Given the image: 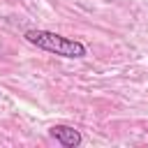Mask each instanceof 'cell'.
<instances>
[{"label": "cell", "instance_id": "1", "mask_svg": "<svg viewBox=\"0 0 148 148\" xmlns=\"http://www.w3.org/2000/svg\"><path fill=\"white\" fill-rule=\"evenodd\" d=\"M25 42L42 49V51H49V53H56V56H62V58H86L88 56V46L79 39H72V37H62L58 32H51V30H25Z\"/></svg>", "mask_w": 148, "mask_h": 148}, {"label": "cell", "instance_id": "2", "mask_svg": "<svg viewBox=\"0 0 148 148\" xmlns=\"http://www.w3.org/2000/svg\"><path fill=\"white\" fill-rule=\"evenodd\" d=\"M49 134H51L60 146H65V148H79L81 141H83L81 132H79L76 127H72V125H53V127L49 130Z\"/></svg>", "mask_w": 148, "mask_h": 148}]
</instances>
